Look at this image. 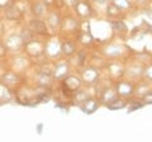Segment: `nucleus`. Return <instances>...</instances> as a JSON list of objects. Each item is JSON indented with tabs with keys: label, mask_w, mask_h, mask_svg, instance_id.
Returning a JSON list of instances; mask_svg holds the SVG:
<instances>
[{
	"label": "nucleus",
	"mask_w": 152,
	"mask_h": 142,
	"mask_svg": "<svg viewBox=\"0 0 152 142\" xmlns=\"http://www.w3.org/2000/svg\"><path fill=\"white\" fill-rule=\"evenodd\" d=\"M114 88L117 90V94L119 98L127 99V100H131L134 97V88H136V83L131 81L126 78H122L119 80L113 83Z\"/></svg>",
	"instance_id": "nucleus-15"
},
{
	"label": "nucleus",
	"mask_w": 152,
	"mask_h": 142,
	"mask_svg": "<svg viewBox=\"0 0 152 142\" xmlns=\"http://www.w3.org/2000/svg\"><path fill=\"white\" fill-rule=\"evenodd\" d=\"M45 45H46V38L33 37V38L26 41L23 52H24L28 57H31L33 61L46 59L45 57Z\"/></svg>",
	"instance_id": "nucleus-5"
},
{
	"label": "nucleus",
	"mask_w": 152,
	"mask_h": 142,
	"mask_svg": "<svg viewBox=\"0 0 152 142\" xmlns=\"http://www.w3.org/2000/svg\"><path fill=\"white\" fill-rule=\"evenodd\" d=\"M12 1L13 0H0V12H1L3 9H5Z\"/></svg>",
	"instance_id": "nucleus-36"
},
{
	"label": "nucleus",
	"mask_w": 152,
	"mask_h": 142,
	"mask_svg": "<svg viewBox=\"0 0 152 142\" xmlns=\"http://www.w3.org/2000/svg\"><path fill=\"white\" fill-rule=\"evenodd\" d=\"M127 107V99H123L118 97L115 100H114L110 105H108L107 108L108 109H112V111H118V109H123V108Z\"/></svg>",
	"instance_id": "nucleus-28"
},
{
	"label": "nucleus",
	"mask_w": 152,
	"mask_h": 142,
	"mask_svg": "<svg viewBox=\"0 0 152 142\" xmlns=\"http://www.w3.org/2000/svg\"><path fill=\"white\" fill-rule=\"evenodd\" d=\"M45 57L51 62H55V61L62 57V53H61V37L58 34H52L48 38H46Z\"/></svg>",
	"instance_id": "nucleus-9"
},
{
	"label": "nucleus",
	"mask_w": 152,
	"mask_h": 142,
	"mask_svg": "<svg viewBox=\"0 0 152 142\" xmlns=\"http://www.w3.org/2000/svg\"><path fill=\"white\" fill-rule=\"evenodd\" d=\"M5 62L8 65V69H12L19 74L24 75V76L27 72H29L33 66V60L31 57H28L24 52L15 53V55H9Z\"/></svg>",
	"instance_id": "nucleus-3"
},
{
	"label": "nucleus",
	"mask_w": 152,
	"mask_h": 142,
	"mask_svg": "<svg viewBox=\"0 0 152 142\" xmlns=\"http://www.w3.org/2000/svg\"><path fill=\"white\" fill-rule=\"evenodd\" d=\"M100 107H102V104L99 102L98 95H94V94L90 95L86 100L79 105V108L83 111V113H85V114H93V113L96 112Z\"/></svg>",
	"instance_id": "nucleus-22"
},
{
	"label": "nucleus",
	"mask_w": 152,
	"mask_h": 142,
	"mask_svg": "<svg viewBox=\"0 0 152 142\" xmlns=\"http://www.w3.org/2000/svg\"><path fill=\"white\" fill-rule=\"evenodd\" d=\"M79 0H65V9L66 10H72Z\"/></svg>",
	"instance_id": "nucleus-34"
},
{
	"label": "nucleus",
	"mask_w": 152,
	"mask_h": 142,
	"mask_svg": "<svg viewBox=\"0 0 152 142\" xmlns=\"http://www.w3.org/2000/svg\"><path fill=\"white\" fill-rule=\"evenodd\" d=\"M124 69H126V60H109L104 70L107 71L108 79L112 83L124 78Z\"/></svg>",
	"instance_id": "nucleus-13"
},
{
	"label": "nucleus",
	"mask_w": 152,
	"mask_h": 142,
	"mask_svg": "<svg viewBox=\"0 0 152 142\" xmlns=\"http://www.w3.org/2000/svg\"><path fill=\"white\" fill-rule=\"evenodd\" d=\"M104 17L109 19L110 22H115V20H123V18H126L127 14H124L118 7H115L112 1L108 3V5L104 8Z\"/></svg>",
	"instance_id": "nucleus-21"
},
{
	"label": "nucleus",
	"mask_w": 152,
	"mask_h": 142,
	"mask_svg": "<svg viewBox=\"0 0 152 142\" xmlns=\"http://www.w3.org/2000/svg\"><path fill=\"white\" fill-rule=\"evenodd\" d=\"M90 95H93V94L88 90L86 86H84L83 89H80L79 91H76V93L72 94V95H70V99H71V103H72V105L79 107L80 104L84 103Z\"/></svg>",
	"instance_id": "nucleus-26"
},
{
	"label": "nucleus",
	"mask_w": 152,
	"mask_h": 142,
	"mask_svg": "<svg viewBox=\"0 0 152 142\" xmlns=\"http://www.w3.org/2000/svg\"><path fill=\"white\" fill-rule=\"evenodd\" d=\"M152 91V84L147 83L146 80H140V81L136 83V88H134V97L137 98V100H141L143 97H146L148 93Z\"/></svg>",
	"instance_id": "nucleus-24"
},
{
	"label": "nucleus",
	"mask_w": 152,
	"mask_h": 142,
	"mask_svg": "<svg viewBox=\"0 0 152 142\" xmlns=\"http://www.w3.org/2000/svg\"><path fill=\"white\" fill-rule=\"evenodd\" d=\"M150 61H151V62H152V53L150 55Z\"/></svg>",
	"instance_id": "nucleus-38"
},
{
	"label": "nucleus",
	"mask_w": 152,
	"mask_h": 142,
	"mask_svg": "<svg viewBox=\"0 0 152 142\" xmlns=\"http://www.w3.org/2000/svg\"><path fill=\"white\" fill-rule=\"evenodd\" d=\"M76 42H77L79 46L83 47V48H90L91 46L95 45V38L90 31L81 29L79 34L76 36Z\"/></svg>",
	"instance_id": "nucleus-23"
},
{
	"label": "nucleus",
	"mask_w": 152,
	"mask_h": 142,
	"mask_svg": "<svg viewBox=\"0 0 152 142\" xmlns=\"http://www.w3.org/2000/svg\"><path fill=\"white\" fill-rule=\"evenodd\" d=\"M13 1H24V0H13Z\"/></svg>",
	"instance_id": "nucleus-39"
},
{
	"label": "nucleus",
	"mask_w": 152,
	"mask_h": 142,
	"mask_svg": "<svg viewBox=\"0 0 152 142\" xmlns=\"http://www.w3.org/2000/svg\"><path fill=\"white\" fill-rule=\"evenodd\" d=\"M50 4L46 0H28V9L32 17L45 19L46 14L50 10Z\"/></svg>",
	"instance_id": "nucleus-18"
},
{
	"label": "nucleus",
	"mask_w": 152,
	"mask_h": 142,
	"mask_svg": "<svg viewBox=\"0 0 152 142\" xmlns=\"http://www.w3.org/2000/svg\"><path fill=\"white\" fill-rule=\"evenodd\" d=\"M17 98V94L14 93L9 86L0 81V104L10 103Z\"/></svg>",
	"instance_id": "nucleus-25"
},
{
	"label": "nucleus",
	"mask_w": 152,
	"mask_h": 142,
	"mask_svg": "<svg viewBox=\"0 0 152 142\" xmlns=\"http://www.w3.org/2000/svg\"><path fill=\"white\" fill-rule=\"evenodd\" d=\"M50 5L51 8L58 9V10L62 12L65 9V0H50Z\"/></svg>",
	"instance_id": "nucleus-31"
},
{
	"label": "nucleus",
	"mask_w": 152,
	"mask_h": 142,
	"mask_svg": "<svg viewBox=\"0 0 152 142\" xmlns=\"http://www.w3.org/2000/svg\"><path fill=\"white\" fill-rule=\"evenodd\" d=\"M90 1L93 3L94 8L96 9V12L99 13V10H104V8L108 5V3L110 1V0H90Z\"/></svg>",
	"instance_id": "nucleus-30"
},
{
	"label": "nucleus",
	"mask_w": 152,
	"mask_h": 142,
	"mask_svg": "<svg viewBox=\"0 0 152 142\" xmlns=\"http://www.w3.org/2000/svg\"><path fill=\"white\" fill-rule=\"evenodd\" d=\"M115 7H118L124 14H129L137 10V7L132 0H110Z\"/></svg>",
	"instance_id": "nucleus-27"
},
{
	"label": "nucleus",
	"mask_w": 152,
	"mask_h": 142,
	"mask_svg": "<svg viewBox=\"0 0 152 142\" xmlns=\"http://www.w3.org/2000/svg\"><path fill=\"white\" fill-rule=\"evenodd\" d=\"M72 12L81 22L94 19L95 17H98L96 9L94 8L93 3L90 0H79L75 8L72 9Z\"/></svg>",
	"instance_id": "nucleus-11"
},
{
	"label": "nucleus",
	"mask_w": 152,
	"mask_h": 142,
	"mask_svg": "<svg viewBox=\"0 0 152 142\" xmlns=\"http://www.w3.org/2000/svg\"><path fill=\"white\" fill-rule=\"evenodd\" d=\"M83 29V22L74 14L72 10H66L62 13V22H61L58 36L61 38H76V36Z\"/></svg>",
	"instance_id": "nucleus-2"
},
{
	"label": "nucleus",
	"mask_w": 152,
	"mask_h": 142,
	"mask_svg": "<svg viewBox=\"0 0 152 142\" xmlns=\"http://www.w3.org/2000/svg\"><path fill=\"white\" fill-rule=\"evenodd\" d=\"M26 26L29 28L31 32H32L36 37L48 38L50 36H52V33L50 32L48 27H47L46 22H45V19H41V18H34V17H32L31 19L26 23Z\"/></svg>",
	"instance_id": "nucleus-16"
},
{
	"label": "nucleus",
	"mask_w": 152,
	"mask_h": 142,
	"mask_svg": "<svg viewBox=\"0 0 152 142\" xmlns=\"http://www.w3.org/2000/svg\"><path fill=\"white\" fill-rule=\"evenodd\" d=\"M26 80L27 79H26L24 75L19 74V72H17V71H14L12 69H8V67L4 69L1 71V74H0V81H1L3 84H5L7 86L10 88L15 94L27 84Z\"/></svg>",
	"instance_id": "nucleus-4"
},
{
	"label": "nucleus",
	"mask_w": 152,
	"mask_h": 142,
	"mask_svg": "<svg viewBox=\"0 0 152 142\" xmlns=\"http://www.w3.org/2000/svg\"><path fill=\"white\" fill-rule=\"evenodd\" d=\"M8 56H9V53H8V51L5 48V46L3 45L1 40H0V62H1V61H7Z\"/></svg>",
	"instance_id": "nucleus-32"
},
{
	"label": "nucleus",
	"mask_w": 152,
	"mask_h": 142,
	"mask_svg": "<svg viewBox=\"0 0 152 142\" xmlns=\"http://www.w3.org/2000/svg\"><path fill=\"white\" fill-rule=\"evenodd\" d=\"M96 51L103 57L109 60H126L129 56V47L121 41H108L98 46Z\"/></svg>",
	"instance_id": "nucleus-1"
},
{
	"label": "nucleus",
	"mask_w": 152,
	"mask_h": 142,
	"mask_svg": "<svg viewBox=\"0 0 152 142\" xmlns=\"http://www.w3.org/2000/svg\"><path fill=\"white\" fill-rule=\"evenodd\" d=\"M72 65L70 64L69 59L61 57L60 60L52 62V78L56 83H60L62 80L72 72Z\"/></svg>",
	"instance_id": "nucleus-12"
},
{
	"label": "nucleus",
	"mask_w": 152,
	"mask_h": 142,
	"mask_svg": "<svg viewBox=\"0 0 152 142\" xmlns=\"http://www.w3.org/2000/svg\"><path fill=\"white\" fill-rule=\"evenodd\" d=\"M60 84H61V86H62L64 93L67 94L69 97L84 88L83 80H81V78H80L77 71H76V72L72 71V72H71L70 75H67L62 81H60Z\"/></svg>",
	"instance_id": "nucleus-14"
},
{
	"label": "nucleus",
	"mask_w": 152,
	"mask_h": 142,
	"mask_svg": "<svg viewBox=\"0 0 152 142\" xmlns=\"http://www.w3.org/2000/svg\"><path fill=\"white\" fill-rule=\"evenodd\" d=\"M98 98H99V102H100L102 107L110 105V104L118 98V94H117V90H115V88H114L113 83L110 85H105V86L99 91Z\"/></svg>",
	"instance_id": "nucleus-19"
},
{
	"label": "nucleus",
	"mask_w": 152,
	"mask_h": 142,
	"mask_svg": "<svg viewBox=\"0 0 152 142\" xmlns=\"http://www.w3.org/2000/svg\"><path fill=\"white\" fill-rule=\"evenodd\" d=\"M145 62H142L138 59L128 56L126 59V69H124V78L131 81H140L143 76Z\"/></svg>",
	"instance_id": "nucleus-6"
},
{
	"label": "nucleus",
	"mask_w": 152,
	"mask_h": 142,
	"mask_svg": "<svg viewBox=\"0 0 152 142\" xmlns=\"http://www.w3.org/2000/svg\"><path fill=\"white\" fill-rule=\"evenodd\" d=\"M1 42H3V45L5 46V48H7L9 55H15V53H20V52H23L24 43H26L24 38L20 36L19 32L5 33L4 37L1 38Z\"/></svg>",
	"instance_id": "nucleus-7"
},
{
	"label": "nucleus",
	"mask_w": 152,
	"mask_h": 142,
	"mask_svg": "<svg viewBox=\"0 0 152 142\" xmlns=\"http://www.w3.org/2000/svg\"><path fill=\"white\" fill-rule=\"evenodd\" d=\"M102 71L100 69L94 67L90 65L83 66L80 70H77V72L80 75V78L83 80L84 86L86 88H94L102 81Z\"/></svg>",
	"instance_id": "nucleus-8"
},
{
	"label": "nucleus",
	"mask_w": 152,
	"mask_h": 142,
	"mask_svg": "<svg viewBox=\"0 0 152 142\" xmlns=\"http://www.w3.org/2000/svg\"><path fill=\"white\" fill-rule=\"evenodd\" d=\"M45 22L52 34H58L61 22H62V12L55 8H50L48 13L45 17Z\"/></svg>",
	"instance_id": "nucleus-17"
},
{
	"label": "nucleus",
	"mask_w": 152,
	"mask_h": 142,
	"mask_svg": "<svg viewBox=\"0 0 152 142\" xmlns=\"http://www.w3.org/2000/svg\"><path fill=\"white\" fill-rule=\"evenodd\" d=\"M141 102L143 103V104H152V91L148 93L146 97H143L141 99Z\"/></svg>",
	"instance_id": "nucleus-35"
},
{
	"label": "nucleus",
	"mask_w": 152,
	"mask_h": 142,
	"mask_svg": "<svg viewBox=\"0 0 152 142\" xmlns=\"http://www.w3.org/2000/svg\"><path fill=\"white\" fill-rule=\"evenodd\" d=\"M4 34H5V26H4L3 19H0V40L4 37Z\"/></svg>",
	"instance_id": "nucleus-37"
},
{
	"label": "nucleus",
	"mask_w": 152,
	"mask_h": 142,
	"mask_svg": "<svg viewBox=\"0 0 152 142\" xmlns=\"http://www.w3.org/2000/svg\"><path fill=\"white\" fill-rule=\"evenodd\" d=\"M132 1L134 3V5L137 8H147V7H150L152 0H132Z\"/></svg>",
	"instance_id": "nucleus-33"
},
{
	"label": "nucleus",
	"mask_w": 152,
	"mask_h": 142,
	"mask_svg": "<svg viewBox=\"0 0 152 142\" xmlns=\"http://www.w3.org/2000/svg\"><path fill=\"white\" fill-rule=\"evenodd\" d=\"M80 50L76 38H61V53L65 59H71Z\"/></svg>",
	"instance_id": "nucleus-20"
},
{
	"label": "nucleus",
	"mask_w": 152,
	"mask_h": 142,
	"mask_svg": "<svg viewBox=\"0 0 152 142\" xmlns=\"http://www.w3.org/2000/svg\"><path fill=\"white\" fill-rule=\"evenodd\" d=\"M3 19L10 23H23L26 19V12L20 7V1H12L9 5L3 9Z\"/></svg>",
	"instance_id": "nucleus-10"
},
{
	"label": "nucleus",
	"mask_w": 152,
	"mask_h": 142,
	"mask_svg": "<svg viewBox=\"0 0 152 142\" xmlns=\"http://www.w3.org/2000/svg\"><path fill=\"white\" fill-rule=\"evenodd\" d=\"M142 79L146 80L147 83L152 84V62L150 61V62L145 64V69H143V76H142Z\"/></svg>",
	"instance_id": "nucleus-29"
}]
</instances>
